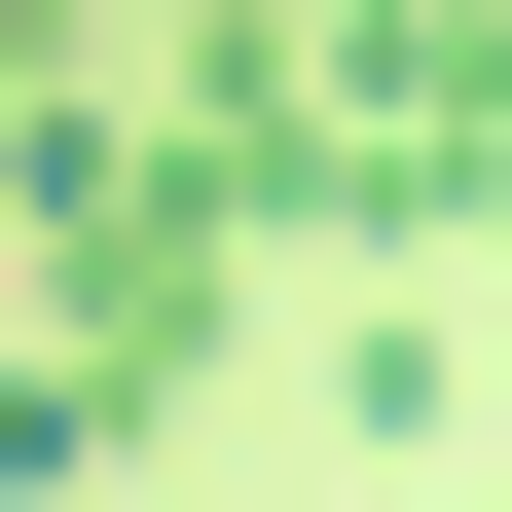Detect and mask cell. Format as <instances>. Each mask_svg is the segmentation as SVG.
<instances>
[{
  "mask_svg": "<svg viewBox=\"0 0 512 512\" xmlns=\"http://www.w3.org/2000/svg\"><path fill=\"white\" fill-rule=\"evenodd\" d=\"M0 183H37V403H0V476L74 512V476H147V403L220 366V147H183V74H74L37 37V110H0Z\"/></svg>",
  "mask_w": 512,
  "mask_h": 512,
  "instance_id": "1",
  "label": "cell"
}]
</instances>
